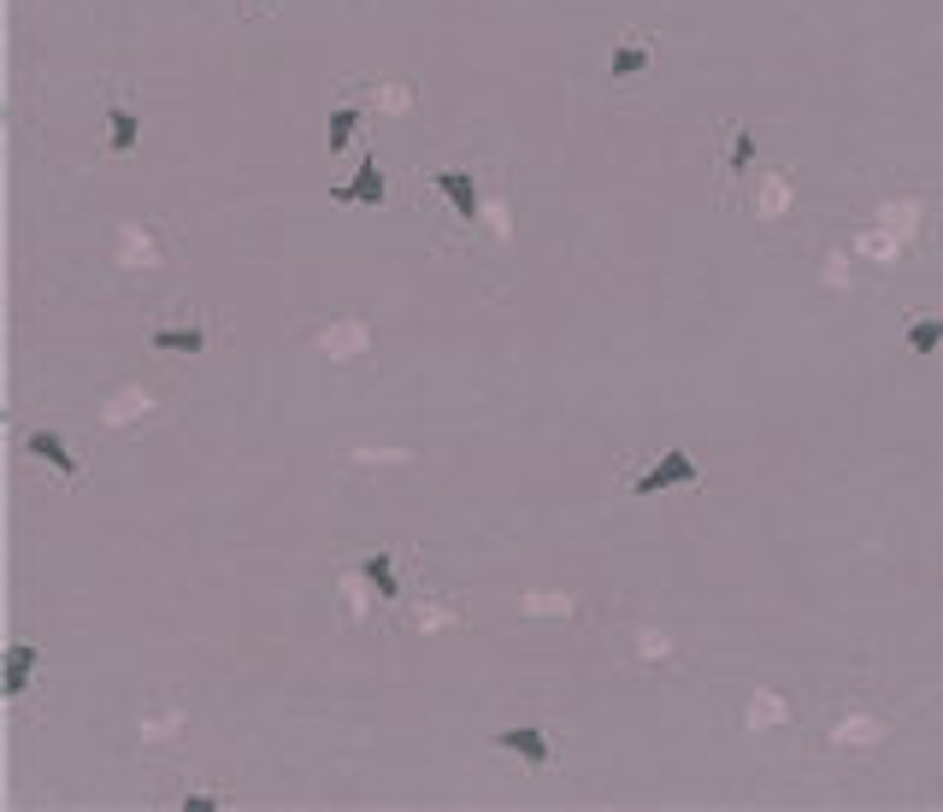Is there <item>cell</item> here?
I'll return each mask as SVG.
<instances>
[{
	"instance_id": "obj_1",
	"label": "cell",
	"mask_w": 943,
	"mask_h": 812,
	"mask_svg": "<svg viewBox=\"0 0 943 812\" xmlns=\"http://www.w3.org/2000/svg\"><path fill=\"white\" fill-rule=\"evenodd\" d=\"M696 477H702V466H696L684 448H667V453H661V460H654L649 471H638V477H631V495H661V489L696 483Z\"/></svg>"
},
{
	"instance_id": "obj_14",
	"label": "cell",
	"mask_w": 943,
	"mask_h": 812,
	"mask_svg": "<svg viewBox=\"0 0 943 812\" xmlns=\"http://www.w3.org/2000/svg\"><path fill=\"white\" fill-rule=\"evenodd\" d=\"M254 7H272V0H254Z\"/></svg>"
},
{
	"instance_id": "obj_3",
	"label": "cell",
	"mask_w": 943,
	"mask_h": 812,
	"mask_svg": "<svg viewBox=\"0 0 943 812\" xmlns=\"http://www.w3.org/2000/svg\"><path fill=\"white\" fill-rule=\"evenodd\" d=\"M489 742H496V747H507V754H519L525 765H537V772H543L548 760H555V747H548V736L537 731V724H514V731H496Z\"/></svg>"
},
{
	"instance_id": "obj_12",
	"label": "cell",
	"mask_w": 943,
	"mask_h": 812,
	"mask_svg": "<svg viewBox=\"0 0 943 812\" xmlns=\"http://www.w3.org/2000/svg\"><path fill=\"white\" fill-rule=\"evenodd\" d=\"M749 159H755V130H731V159H726V172H731V183L749 172Z\"/></svg>"
},
{
	"instance_id": "obj_5",
	"label": "cell",
	"mask_w": 943,
	"mask_h": 812,
	"mask_svg": "<svg viewBox=\"0 0 943 812\" xmlns=\"http://www.w3.org/2000/svg\"><path fill=\"white\" fill-rule=\"evenodd\" d=\"M430 183H437V189L448 195V206H455V213H460L466 224L484 213V195H478V183H472V172H437Z\"/></svg>"
},
{
	"instance_id": "obj_4",
	"label": "cell",
	"mask_w": 943,
	"mask_h": 812,
	"mask_svg": "<svg viewBox=\"0 0 943 812\" xmlns=\"http://www.w3.org/2000/svg\"><path fill=\"white\" fill-rule=\"evenodd\" d=\"M25 448H30L42 466H54L59 477H66V483H77V453L66 448V436H54V430H30V436H25Z\"/></svg>"
},
{
	"instance_id": "obj_13",
	"label": "cell",
	"mask_w": 943,
	"mask_h": 812,
	"mask_svg": "<svg viewBox=\"0 0 943 812\" xmlns=\"http://www.w3.org/2000/svg\"><path fill=\"white\" fill-rule=\"evenodd\" d=\"M354 130H360V107H337V112H331V154L348 148V141H354Z\"/></svg>"
},
{
	"instance_id": "obj_2",
	"label": "cell",
	"mask_w": 943,
	"mask_h": 812,
	"mask_svg": "<svg viewBox=\"0 0 943 812\" xmlns=\"http://www.w3.org/2000/svg\"><path fill=\"white\" fill-rule=\"evenodd\" d=\"M331 200H337V206H383L389 189H383V165H378V154H366L360 172H354V183H337Z\"/></svg>"
},
{
	"instance_id": "obj_7",
	"label": "cell",
	"mask_w": 943,
	"mask_h": 812,
	"mask_svg": "<svg viewBox=\"0 0 943 812\" xmlns=\"http://www.w3.org/2000/svg\"><path fill=\"white\" fill-rule=\"evenodd\" d=\"M107 141H113V154H136V141H142V124L125 100H107Z\"/></svg>"
},
{
	"instance_id": "obj_9",
	"label": "cell",
	"mask_w": 943,
	"mask_h": 812,
	"mask_svg": "<svg viewBox=\"0 0 943 812\" xmlns=\"http://www.w3.org/2000/svg\"><path fill=\"white\" fill-rule=\"evenodd\" d=\"M30 672H36V648H30V642H18V648L7 654V701H25Z\"/></svg>"
},
{
	"instance_id": "obj_10",
	"label": "cell",
	"mask_w": 943,
	"mask_h": 812,
	"mask_svg": "<svg viewBox=\"0 0 943 812\" xmlns=\"http://www.w3.org/2000/svg\"><path fill=\"white\" fill-rule=\"evenodd\" d=\"M908 348L920 353V360H932V353L943 348V319H932V312H920V319H908Z\"/></svg>"
},
{
	"instance_id": "obj_11",
	"label": "cell",
	"mask_w": 943,
	"mask_h": 812,
	"mask_svg": "<svg viewBox=\"0 0 943 812\" xmlns=\"http://www.w3.org/2000/svg\"><path fill=\"white\" fill-rule=\"evenodd\" d=\"M360 571H366V583L383 595V600H396L401 595V583H396V566H389V554H366L360 559Z\"/></svg>"
},
{
	"instance_id": "obj_6",
	"label": "cell",
	"mask_w": 943,
	"mask_h": 812,
	"mask_svg": "<svg viewBox=\"0 0 943 812\" xmlns=\"http://www.w3.org/2000/svg\"><path fill=\"white\" fill-rule=\"evenodd\" d=\"M649 59H654V41L638 30V36L620 41V53H613V71H607V77H613V82H631V77L649 71Z\"/></svg>"
},
{
	"instance_id": "obj_8",
	"label": "cell",
	"mask_w": 943,
	"mask_h": 812,
	"mask_svg": "<svg viewBox=\"0 0 943 812\" xmlns=\"http://www.w3.org/2000/svg\"><path fill=\"white\" fill-rule=\"evenodd\" d=\"M148 342L159 353H201V348H207V330H201V324H159Z\"/></svg>"
}]
</instances>
